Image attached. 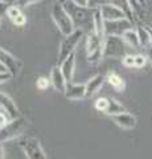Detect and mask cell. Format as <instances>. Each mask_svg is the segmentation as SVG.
I'll use <instances>...</instances> for the list:
<instances>
[{"label": "cell", "mask_w": 152, "mask_h": 159, "mask_svg": "<svg viewBox=\"0 0 152 159\" xmlns=\"http://www.w3.org/2000/svg\"><path fill=\"white\" fill-rule=\"evenodd\" d=\"M103 39L98 36L97 33L90 32L87 33L86 39V56L87 61L95 64L102 60V48H103Z\"/></svg>", "instance_id": "8992f818"}, {"label": "cell", "mask_w": 152, "mask_h": 159, "mask_svg": "<svg viewBox=\"0 0 152 159\" xmlns=\"http://www.w3.org/2000/svg\"><path fill=\"white\" fill-rule=\"evenodd\" d=\"M122 39H123V41L126 45H128L134 49H140V44H139V37H138V33H136V29L134 28H128L126 29L122 34Z\"/></svg>", "instance_id": "ac0fdd59"}, {"label": "cell", "mask_w": 152, "mask_h": 159, "mask_svg": "<svg viewBox=\"0 0 152 159\" xmlns=\"http://www.w3.org/2000/svg\"><path fill=\"white\" fill-rule=\"evenodd\" d=\"M3 158H6V152H4V148L2 146V143H0V159H3Z\"/></svg>", "instance_id": "e575fe53"}, {"label": "cell", "mask_w": 152, "mask_h": 159, "mask_svg": "<svg viewBox=\"0 0 152 159\" xmlns=\"http://www.w3.org/2000/svg\"><path fill=\"white\" fill-rule=\"evenodd\" d=\"M126 52V44L122 36L107 34L103 39L102 58H119Z\"/></svg>", "instance_id": "277c9868"}, {"label": "cell", "mask_w": 152, "mask_h": 159, "mask_svg": "<svg viewBox=\"0 0 152 159\" xmlns=\"http://www.w3.org/2000/svg\"><path fill=\"white\" fill-rule=\"evenodd\" d=\"M49 80H50V85L54 88L57 92L63 93V90H65V85H66V80H65V77H63V74L61 72L60 65L53 66Z\"/></svg>", "instance_id": "5bb4252c"}, {"label": "cell", "mask_w": 152, "mask_h": 159, "mask_svg": "<svg viewBox=\"0 0 152 159\" xmlns=\"http://www.w3.org/2000/svg\"><path fill=\"white\" fill-rule=\"evenodd\" d=\"M0 107L11 118H15L19 116V109H17V105L15 103V101L9 96H7L6 93H2V92H0Z\"/></svg>", "instance_id": "2e32d148"}, {"label": "cell", "mask_w": 152, "mask_h": 159, "mask_svg": "<svg viewBox=\"0 0 152 159\" xmlns=\"http://www.w3.org/2000/svg\"><path fill=\"white\" fill-rule=\"evenodd\" d=\"M105 80H106V77L102 76V74H97V76L90 78L89 81L85 84V96L87 98H90V97L94 96V94L102 88Z\"/></svg>", "instance_id": "e0dca14e"}, {"label": "cell", "mask_w": 152, "mask_h": 159, "mask_svg": "<svg viewBox=\"0 0 152 159\" xmlns=\"http://www.w3.org/2000/svg\"><path fill=\"white\" fill-rule=\"evenodd\" d=\"M110 3H112V4H114V6H116V7H119L122 11H123V12L127 15V17H128L132 23L136 21L135 16H134V12H132V9H131V7H130L128 0H111Z\"/></svg>", "instance_id": "7402d4cb"}, {"label": "cell", "mask_w": 152, "mask_h": 159, "mask_svg": "<svg viewBox=\"0 0 152 159\" xmlns=\"http://www.w3.org/2000/svg\"><path fill=\"white\" fill-rule=\"evenodd\" d=\"M111 2V0H106V3H110Z\"/></svg>", "instance_id": "b9f144b4"}, {"label": "cell", "mask_w": 152, "mask_h": 159, "mask_svg": "<svg viewBox=\"0 0 152 159\" xmlns=\"http://www.w3.org/2000/svg\"><path fill=\"white\" fill-rule=\"evenodd\" d=\"M131 27H132V21L127 17L118 20H105V36H107V34L122 36L126 29Z\"/></svg>", "instance_id": "9c48e42d"}, {"label": "cell", "mask_w": 152, "mask_h": 159, "mask_svg": "<svg viewBox=\"0 0 152 159\" xmlns=\"http://www.w3.org/2000/svg\"><path fill=\"white\" fill-rule=\"evenodd\" d=\"M36 86L40 90H46V89L50 86V80L48 77H38L36 81Z\"/></svg>", "instance_id": "484cf974"}, {"label": "cell", "mask_w": 152, "mask_h": 159, "mask_svg": "<svg viewBox=\"0 0 152 159\" xmlns=\"http://www.w3.org/2000/svg\"><path fill=\"white\" fill-rule=\"evenodd\" d=\"M111 118H112V121H114L118 126L122 127V129H126V130H131V129H134L136 126V123H138V122H136L135 116L127 113V110L122 111V113L112 114Z\"/></svg>", "instance_id": "7c38bea8"}, {"label": "cell", "mask_w": 152, "mask_h": 159, "mask_svg": "<svg viewBox=\"0 0 152 159\" xmlns=\"http://www.w3.org/2000/svg\"><path fill=\"white\" fill-rule=\"evenodd\" d=\"M2 2H8V3H11L12 0H2Z\"/></svg>", "instance_id": "60d3db41"}, {"label": "cell", "mask_w": 152, "mask_h": 159, "mask_svg": "<svg viewBox=\"0 0 152 159\" xmlns=\"http://www.w3.org/2000/svg\"><path fill=\"white\" fill-rule=\"evenodd\" d=\"M57 2H58V3H61V4H62V3H65V2H66V0H57Z\"/></svg>", "instance_id": "ab89813d"}, {"label": "cell", "mask_w": 152, "mask_h": 159, "mask_svg": "<svg viewBox=\"0 0 152 159\" xmlns=\"http://www.w3.org/2000/svg\"><path fill=\"white\" fill-rule=\"evenodd\" d=\"M145 51H147V58L152 62V45H150L148 48H145Z\"/></svg>", "instance_id": "d6a6232c"}, {"label": "cell", "mask_w": 152, "mask_h": 159, "mask_svg": "<svg viewBox=\"0 0 152 159\" xmlns=\"http://www.w3.org/2000/svg\"><path fill=\"white\" fill-rule=\"evenodd\" d=\"M138 2H139V4H140L141 7L145 8V6H147V0H138Z\"/></svg>", "instance_id": "8d00e7d4"}, {"label": "cell", "mask_w": 152, "mask_h": 159, "mask_svg": "<svg viewBox=\"0 0 152 159\" xmlns=\"http://www.w3.org/2000/svg\"><path fill=\"white\" fill-rule=\"evenodd\" d=\"M106 0H87V7L90 8H98L102 4H105Z\"/></svg>", "instance_id": "f546056e"}, {"label": "cell", "mask_w": 152, "mask_h": 159, "mask_svg": "<svg viewBox=\"0 0 152 159\" xmlns=\"http://www.w3.org/2000/svg\"><path fill=\"white\" fill-rule=\"evenodd\" d=\"M0 25H2V17H0Z\"/></svg>", "instance_id": "7bdbcfd3"}, {"label": "cell", "mask_w": 152, "mask_h": 159, "mask_svg": "<svg viewBox=\"0 0 152 159\" xmlns=\"http://www.w3.org/2000/svg\"><path fill=\"white\" fill-rule=\"evenodd\" d=\"M37 2H40V0H16V6H19L20 8L23 7H28V6H31V4H35Z\"/></svg>", "instance_id": "f1b7e54d"}, {"label": "cell", "mask_w": 152, "mask_h": 159, "mask_svg": "<svg viewBox=\"0 0 152 159\" xmlns=\"http://www.w3.org/2000/svg\"><path fill=\"white\" fill-rule=\"evenodd\" d=\"M62 6L70 16L76 29H80L83 33H90L94 31L95 8H90L87 6H78L72 0H66L65 3H62Z\"/></svg>", "instance_id": "6da1fadb"}, {"label": "cell", "mask_w": 152, "mask_h": 159, "mask_svg": "<svg viewBox=\"0 0 152 159\" xmlns=\"http://www.w3.org/2000/svg\"><path fill=\"white\" fill-rule=\"evenodd\" d=\"M106 80H107V82H109L116 92H123L124 89H126V82H124V80L122 78L118 73H115V72H110L109 74H107Z\"/></svg>", "instance_id": "d6986e66"}, {"label": "cell", "mask_w": 152, "mask_h": 159, "mask_svg": "<svg viewBox=\"0 0 152 159\" xmlns=\"http://www.w3.org/2000/svg\"><path fill=\"white\" fill-rule=\"evenodd\" d=\"M74 68H76V54L73 52L60 64V69L63 74V77L66 80V82H69L73 80V76H74Z\"/></svg>", "instance_id": "9a60e30c"}, {"label": "cell", "mask_w": 152, "mask_h": 159, "mask_svg": "<svg viewBox=\"0 0 152 159\" xmlns=\"http://www.w3.org/2000/svg\"><path fill=\"white\" fill-rule=\"evenodd\" d=\"M136 33H138V37H139V44H140V48L141 49H145L151 45V40H150V34L144 25H138L136 27Z\"/></svg>", "instance_id": "44dd1931"}, {"label": "cell", "mask_w": 152, "mask_h": 159, "mask_svg": "<svg viewBox=\"0 0 152 159\" xmlns=\"http://www.w3.org/2000/svg\"><path fill=\"white\" fill-rule=\"evenodd\" d=\"M99 12L102 15L103 20H118V19H123V17H127V15L122 11L119 7L114 6L112 3H105L102 6L98 7ZM128 19V17H127Z\"/></svg>", "instance_id": "30bf717a"}, {"label": "cell", "mask_w": 152, "mask_h": 159, "mask_svg": "<svg viewBox=\"0 0 152 159\" xmlns=\"http://www.w3.org/2000/svg\"><path fill=\"white\" fill-rule=\"evenodd\" d=\"M0 62L3 64L6 69L12 74V77L17 76L23 69V62L16 56H13L11 52L6 51L0 47Z\"/></svg>", "instance_id": "ba28073f"}, {"label": "cell", "mask_w": 152, "mask_h": 159, "mask_svg": "<svg viewBox=\"0 0 152 159\" xmlns=\"http://www.w3.org/2000/svg\"><path fill=\"white\" fill-rule=\"evenodd\" d=\"M128 3H130V7L132 9V12H134V16H135L136 21L144 19V8L140 6L138 0H128Z\"/></svg>", "instance_id": "cb8c5ba5"}, {"label": "cell", "mask_w": 152, "mask_h": 159, "mask_svg": "<svg viewBox=\"0 0 152 159\" xmlns=\"http://www.w3.org/2000/svg\"><path fill=\"white\" fill-rule=\"evenodd\" d=\"M107 103H109V97H99L95 101V109L98 111H102V113H105L106 111V109H107Z\"/></svg>", "instance_id": "d4e9b609"}, {"label": "cell", "mask_w": 152, "mask_h": 159, "mask_svg": "<svg viewBox=\"0 0 152 159\" xmlns=\"http://www.w3.org/2000/svg\"><path fill=\"white\" fill-rule=\"evenodd\" d=\"M50 16H52V20L54 21L56 27L58 28V31H60L63 34V36H66V34L72 33L76 29L74 25H73V21H72L70 16L67 15L66 9L63 8V6H62L61 3L56 2L52 6Z\"/></svg>", "instance_id": "3957f363"}, {"label": "cell", "mask_w": 152, "mask_h": 159, "mask_svg": "<svg viewBox=\"0 0 152 159\" xmlns=\"http://www.w3.org/2000/svg\"><path fill=\"white\" fill-rule=\"evenodd\" d=\"M27 127L28 123L25 118L20 116L11 118L3 127H0V143L12 141V139L20 137L27 130Z\"/></svg>", "instance_id": "7a4b0ae2"}, {"label": "cell", "mask_w": 152, "mask_h": 159, "mask_svg": "<svg viewBox=\"0 0 152 159\" xmlns=\"http://www.w3.org/2000/svg\"><path fill=\"white\" fill-rule=\"evenodd\" d=\"M12 78V74L9 72H0V84L3 82H7Z\"/></svg>", "instance_id": "4dcf8cb0"}, {"label": "cell", "mask_w": 152, "mask_h": 159, "mask_svg": "<svg viewBox=\"0 0 152 159\" xmlns=\"http://www.w3.org/2000/svg\"><path fill=\"white\" fill-rule=\"evenodd\" d=\"M147 62V57L143 54H134V68H143Z\"/></svg>", "instance_id": "4316f807"}, {"label": "cell", "mask_w": 152, "mask_h": 159, "mask_svg": "<svg viewBox=\"0 0 152 159\" xmlns=\"http://www.w3.org/2000/svg\"><path fill=\"white\" fill-rule=\"evenodd\" d=\"M6 16L9 19V21L16 27H24L27 23V16L21 11V8L16 6V4L12 6V4L9 3V6L7 7V11H6Z\"/></svg>", "instance_id": "8fae6325"}, {"label": "cell", "mask_w": 152, "mask_h": 159, "mask_svg": "<svg viewBox=\"0 0 152 159\" xmlns=\"http://www.w3.org/2000/svg\"><path fill=\"white\" fill-rule=\"evenodd\" d=\"M63 94L67 99H74V101H80V99L86 98L85 96V84H73L72 81L66 82Z\"/></svg>", "instance_id": "4fadbf2b"}, {"label": "cell", "mask_w": 152, "mask_h": 159, "mask_svg": "<svg viewBox=\"0 0 152 159\" xmlns=\"http://www.w3.org/2000/svg\"><path fill=\"white\" fill-rule=\"evenodd\" d=\"M147 28V31H148V34H150V40H151V45H152V28L148 27V25H144Z\"/></svg>", "instance_id": "d590c367"}, {"label": "cell", "mask_w": 152, "mask_h": 159, "mask_svg": "<svg viewBox=\"0 0 152 159\" xmlns=\"http://www.w3.org/2000/svg\"><path fill=\"white\" fill-rule=\"evenodd\" d=\"M122 111H126V107L122 105L120 102H118L115 98H109V103H107V109H106L105 114L112 116V114L122 113Z\"/></svg>", "instance_id": "603a6c76"}, {"label": "cell", "mask_w": 152, "mask_h": 159, "mask_svg": "<svg viewBox=\"0 0 152 159\" xmlns=\"http://www.w3.org/2000/svg\"><path fill=\"white\" fill-rule=\"evenodd\" d=\"M147 25H148V27H151V28H152V16L150 17V20H148V23H147Z\"/></svg>", "instance_id": "f35d334b"}, {"label": "cell", "mask_w": 152, "mask_h": 159, "mask_svg": "<svg viewBox=\"0 0 152 159\" xmlns=\"http://www.w3.org/2000/svg\"><path fill=\"white\" fill-rule=\"evenodd\" d=\"M93 32L101 37H105V20L98 8H95L94 11V31Z\"/></svg>", "instance_id": "ffe728a7"}, {"label": "cell", "mask_w": 152, "mask_h": 159, "mask_svg": "<svg viewBox=\"0 0 152 159\" xmlns=\"http://www.w3.org/2000/svg\"><path fill=\"white\" fill-rule=\"evenodd\" d=\"M8 6H9L8 2H2V0H0V17L6 15V11H7Z\"/></svg>", "instance_id": "1f68e13d"}, {"label": "cell", "mask_w": 152, "mask_h": 159, "mask_svg": "<svg viewBox=\"0 0 152 159\" xmlns=\"http://www.w3.org/2000/svg\"><path fill=\"white\" fill-rule=\"evenodd\" d=\"M20 147L28 159H46V154L36 138L28 137L23 139L20 142Z\"/></svg>", "instance_id": "52a82bcc"}, {"label": "cell", "mask_w": 152, "mask_h": 159, "mask_svg": "<svg viewBox=\"0 0 152 159\" xmlns=\"http://www.w3.org/2000/svg\"><path fill=\"white\" fill-rule=\"evenodd\" d=\"M122 64L126 68H134V54H123Z\"/></svg>", "instance_id": "83f0119b"}, {"label": "cell", "mask_w": 152, "mask_h": 159, "mask_svg": "<svg viewBox=\"0 0 152 159\" xmlns=\"http://www.w3.org/2000/svg\"><path fill=\"white\" fill-rule=\"evenodd\" d=\"M82 36H83V32L80 31V29H74L72 33L66 34L65 39H63L60 44V48H58V58H57L58 65H60L70 53L74 52V49L77 48L78 44H80Z\"/></svg>", "instance_id": "5b68a950"}, {"label": "cell", "mask_w": 152, "mask_h": 159, "mask_svg": "<svg viewBox=\"0 0 152 159\" xmlns=\"http://www.w3.org/2000/svg\"><path fill=\"white\" fill-rule=\"evenodd\" d=\"M72 2H74L78 6H87V0H72Z\"/></svg>", "instance_id": "836d02e7"}, {"label": "cell", "mask_w": 152, "mask_h": 159, "mask_svg": "<svg viewBox=\"0 0 152 159\" xmlns=\"http://www.w3.org/2000/svg\"><path fill=\"white\" fill-rule=\"evenodd\" d=\"M0 72H8L7 69H6V66H4L2 62H0Z\"/></svg>", "instance_id": "74e56055"}]
</instances>
